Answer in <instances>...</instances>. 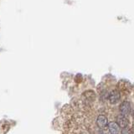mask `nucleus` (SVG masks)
I'll return each mask as SVG.
<instances>
[{
    "label": "nucleus",
    "instance_id": "1",
    "mask_svg": "<svg viewBox=\"0 0 134 134\" xmlns=\"http://www.w3.org/2000/svg\"><path fill=\"white\" fill-rule=\"evenodd\" d=\"M119 110L121 114L124 116H128L131 112V105H130L129 102H123L120 105Z\"/></svg>",
    "mask_w": 134,
    "mask_h": 134
},
{
    "label": "nucleus",
    "instance_id": "2",
    "mask_svg": "<svg viewBox=\"0 0 134 134\" xmlns=\"http://www.w3.org/2000/svg\"><path fill=\"white\" fill-rule=\"evenodd\" d=\"M121 98V95H120V92L116 90L112 91L110 95H109V100L111 104H116L120 100Z\"/></svg>",
    "mask_w": 134,
    "mask_h": 134
},
{
    "label": "nucleus",
    "instance_id": "3",
    "mask_svg": "<svg viewBox=\"0 0 134 134\" xmlns=\"http://www.w3.org/2000/svg\"><path fill=\"white\" fill-rule=\"evenodd\" d=\"M116 122L119 125V127L121 128H125L127 127L128 125V120L127 118L126 117V116L121 114L119 116H116Z\"/></svg>",
    "mask_w": 134,
    "mask_h": 134
},
{
    "label": "nucleus",
    "instance_id": "4",
    "mask_svg": "<svg viewBox=\"0 0 134 134\" xmlns=\"http://www.w3.org/2000/svg\"><path fill=\"white\" fill-rule=\"evenodd\" d=\"M96 124H97V126L100 128H104L107 126H108V120L105 116L100 115L97 117V120H96Z\"/></svg>",
    "mask_w": 134,
    "mask_h": 134
},
{
    "label": "nucleus",
    "instance_id": "5",
    "mask_svg": "<svg viewBox=\"0 0 134 134\" xmlns=\"http://www.w3.org/2000/svg\"><path fill=\"white\" fill-rule=\"evenodd\" d=\"M108 128L109 131L111 134H119L120 132V127L115 121H111L108 123Z\"/></svg>",
    "mask_w": 134,
    "mask_h": 134
},
{
    "label": "nucleus",
    "instance_id": "6",
    "mask_svg": "<svg viewBox=\"0 0 134 134\" xmlns=\"http://www.w3.org/2000/svg\"><path fill=\"white\" fill-rule=\"evenodd\" d=\"M121 134H132V132L130 130L127 129V127H125L122 129V131H121Z\"/></svg>",
    "mask_w": 134,
    "mask_h": 134
},
{
    "label": "nucleus",
    "instance_id": "7",
    "mask_svg": "<svg viewBox=\"0 0 134 134\" xmlns=\"http://www.w3.org/2000/svg\"><path fill=\"white\" fill-rule=\"evenodd\" d=\"M132 116H133V119H134V111H133V113H132Z\"/></svg>",
    "mask_w": 134,
    "mask_h": 134
},
{
    "label": "nucleus",
    "instance_id": "8",
    "mask_svg": "<svg viewBox=\"0 0 134 134\" xmlns=\"http://www.w3.org/2000/svg\"><path fill=\"white\" fill-rule=\"evenodd\" d=\"M132 130H133V132H134V124H133V127H132Z\"/></svg>",
    "mask_w": 134,
    "mask_h": 134
}]
</instances>
